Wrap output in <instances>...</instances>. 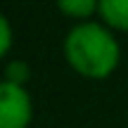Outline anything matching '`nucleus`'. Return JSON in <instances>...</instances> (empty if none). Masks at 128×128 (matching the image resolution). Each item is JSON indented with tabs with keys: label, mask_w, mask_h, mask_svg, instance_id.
Masks as SVG:
<instances>
[{
	"label": "nucleus",
	"mask_w": 128,
	"mask_h": 128,
	"mask_svg": "<svg viewBox=\"0 0 128 128\" xmlns=\"http://www.w3.org/2000/svg\"><path fill=\"white\" fill-rule=\"evenodd\" d=\"M66 62L86 78H104L116 69L121 57L119 40L100 22H78L64 38Z\"/></svg>",
	"instance_id": "1"
},
{
	"label": "nucleus",
	"mask_w": 128,
	"mask_h": 128,
	"mask_svg": "<svg viewBox=\"0 0 128 128\" xmlns=\"http://www.w3.org/2000/svg\"><path fill=\"white\" fill-rule=\"evenodd\" d=\"M33 114L31 95L24 86L0 81V128H26Z\"/></svg>",
	"instance_id": "2"
},
{
	"label": "nucleus",
	"mask_w": 128,
	"mask_h": 128,
	"mask_svg": "<svg viewBox=\"0 0 128 128\" xmlns=\"http://www.w3.org/2000/svg\"><path fill=\"white\" fill-rule=\"evenodd\" d=\"M97 12L109 26L128 31V0H100Z\"/></svg>",
	"instance_id": "3"
},
{
	"label": "nucleus",
	"mask_w": 128,
	"mask_h": 128,
	"mask_svg": "<svg viewBox=\"0 0 128 128\" xmlns=\"http://www.w3.org/2000/svg\"><path fill=\"white\" fill-rule=\"evenodd\" d=\"M57 7H60L64 14H69V17L86 19L88 22V17L100 10V2H95V0H60Z\"/></svg>",
	"instance_id": "4"
},
{
	"label": "nucleus",
	"mask_w": 128,
	"mask_h": 128,
	"mask_svg": "<svg viewBox=\"0 0 128 128\" xmlns=\"http://www.w3.org/2000/svg\"><path fill=\"white\" fill-rule=\"evenodd\" d=\"M28 74H31V69H28V64L24 60H10L5 64V81L10 83H17V86H24L28 78Z\"/></svg>",
	"instance_id": "5"
},
{
	"label": "nucleus",
	"mask_w": 128,
	"mask_h": 128,
	"mask_svg": "<svg viewBox=\"0 0 128 128\" xmlns=\"http://www.w3.org/2000/svg\"><path fill=\"white\" fill-rule=\"evenodd\" d=\"M12 48V26H10L7 17L0 12V57Z\"/></svg>",
	"instance_id": "6"
}]
</instances>
